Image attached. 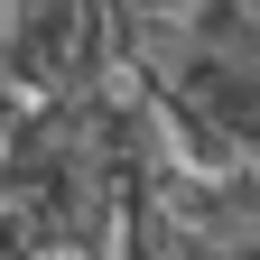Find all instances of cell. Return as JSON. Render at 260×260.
<instances>
[{
    "mask_svg": "<svg viewBox=\"0 0 260 260\" xmlns=\"http://www.w3.org/2000/svg\"><path fill=\"white\" fill-rule=\"evenodd\" d=\"M0 223L28 242V260H121V186L84 93L19 112L0 149Z\"/></svg>",
    "mask_w": 260,
    "mask_h": 260,
    "instance_id": "1",
    "label": "cell"
},
{
    "mask_svg": "<svg viewBox=\"0 0 260 260\" xmlns=\"http://www.w3.org/2000/svg\"><path fill=\"white\" fill-rule=\"evenodd\" d=\"M251 19H260V0H251Z\"/></svg>",
    "mask_w": 260,
    "mask_h": 260,
    "instance_id": "2",
    "label": "cell"
}]
</instances>
